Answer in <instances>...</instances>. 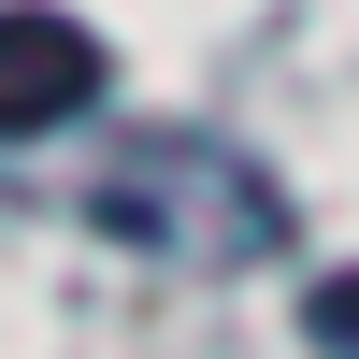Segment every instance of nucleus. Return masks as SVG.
<instances>
[{"mask_svg": "<svg viewBox=\"0 0 359 359\" xmlns=\"http://www.w3.org/2000/svg\"><path fill=\"white\" fill-rule=\"evenodd\" d=\"M101 86H115V57H101L86 15H57V0H0V144L72 130Z\"/></svg>", "mask_w": 359, "mask_h": 359, "instance_id": "2", "label": "nucleus"}, {"mask_svg": "<svg viewBox=\"0 0 359 359\" xmlns=\"http://www.w3.org/2000/svg\"><path fill=\"white\" fill-rule=\"evenodd\" d=\"M101 230H130L158 259H201V273H245V259H287V187L216 130H158L101 187Z\"/></svg>", "mask_w": 359, "mask_h": 359, "instance_id": "1", "label": "nucleus"}, {"mask_svg": "<svg viewBox=\"0 0 359 359\" xmlns=\"http://www.w3.org/2000/svg\"><path fill=\"white\" fill-rule=\"evenodd\" d=\"M302 316H316V345H331V359H359V273H331Z\"/></svg>", "mask_w": 359, "mask_h": 359, "instance_id": "3", "label": "nucleus"}]
</instances>
